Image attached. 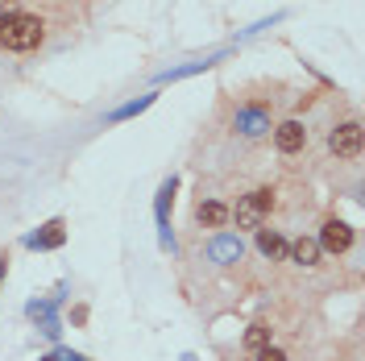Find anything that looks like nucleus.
Instances as JSON below:
<instances>
[{"label":"nucleus","mask_w":365,"mask_h":361,"mask_svg":"<svg viewBox=\"0 0 365 361\" xmlns=\"http://www.w3.org/2000/svg\"><path fill=\"white\" fill-rule=\"evenodd\" d=\"M42 333H46L50 340H58V333H63V324H58V315H46V320H42Z\"/></svg>","instance_id":"dca6fc26"},{"label":"nucleus","mask_w":365,"mask_h":361,"mask_svg":"<svg viewBox=\"0 0 365 361\" xmlns=\"http://www.w3.org/2000/svg\"><path fill=\"white\" fill-rule=\"evenodd\" d=\"M237 129H241L245 137H262V133H270V113L245 104V108H237Z\"/></svg>","instance_id":"1a4fd4ad"},{"label":"nucleus","mask_w":365,"mask_h":361,"mask_svg":"<svg viewBox=\"0 0 365 361\" xmlns=\"http://www.w3.org/2000/svg\"><path fill=\"white\" fill-rule=\"evenodd\" d=\"M63 245H67V220H63V216L46 220L38 233H29V237H25V249H63Z\"/></svg>","instance_id":"423d86ee"},{"label":"nucleus","mask_w":365,"mask_h":361,"mask_svg":"<svg viewBox=\"0 0 365 361\" xmlns=\"http://www.w3.org/2000/svg\"><path fill=\"white\" fill-rule=\"evenodd\" d=\"M319 253H344L349 245H353V229L344 224V220H324V229H319Z\"/></svg>","instance_id":"39448f33"},{"label":"nucleus","mask_w":365,"mask_h":361,"mask_svg":"<svg viewBox=\"0 0 365 361\" xmlns=\"http://www.w3.org/2000/svg\"><path fill=\"white\" fill-rule=\"evenodd\" d=\"M266 345H270V328L266 324H249V328H245V349H249V353H262Z\"/></svg>","instance_id":"2eb2a0df"},{"label":"nucleus","mask_w":365,"mask_h":361,"mask_svg":"<svg viewBox=\"0 0 365 361\" xmlns=\"http://www.w3.org/2000/svg\"><path fill=\"white\" fill-rule=\"evenodd\" d=\"M183 361H195V357H191V353H187V357H183Z\"/></svg>","instance_id":"412c9836"},{"label":"nucleus","mask_w":365,"mask_h":361,"mask_svg":"<svg viewBox=\"0 0 365 361\" xmlns=\"http://www.w3.org/2000/svg\"><path fill=\"white\" fill-rule=\"evenodd\" d=\"M38 361H54V353H50V357H38Z\"/></svg>","instance_id":"aec40b11"},{"label":"nucleus","mask_w":365,"mask_h":361,"mask_svg":"<svg viewBox=\"0 0 365 361\" xmlns=\"http://www.w3.org/2000/svg\"><path fill=\"white\" fill-rule=\"evenodd\" d=\"M46 25L38 21L33 13H0V46L13 54H29L42 46Z\"/></svg>","instance_id":"f257e3e1"},{"label":"nucleus","mask_w":365,"mask_h":361,"mask_svg":"<svg viewBox=\"0 0 365 361\" xmlns=\"http://www.w3.org/2000/svg\"><path fill=\"white\" fill-rule=\"evenodd\" d=\"M258 233V249H262V258H270V262H282L287 258V245L291 241L282 237L278 229H253Z\"/></svg>","instance_id":"9d476101"},{"label":"nucleus","mask_w":365,"mask_h":361,"mask_svg":"<svg viewBox=\"0 0 365 361\" xmlns=\"http://www.w3.org/2000/svg\"><path fill=\"white\" fill-rule=\"evenodd\" d=\"M258 361H287V353H282V349H274V345H266V349L258 353Z\"/></svg>","instance_id":"f3484780"},{"label":"nucleus","mask_w":365,"mask_h":361,"mask_svg":"<svg viewBox=\"0 0 365 361\" xmlns=\"http://www.w3.org/2000/svg\"><path fill=\"white\" fill-rule=\"evenodd\" d=\"M287 258H291V262H299V266H319V245H316V237L291 241V245H287Z\"/></svg>","instance_id":"f8f14e48"},{"label":"nucleus","mask_w":365,"mask_h":361,"mask_svg":"<svg viewBox=\"0 0 365 361\" xmlns=\"http://www.w3.org/2000/svg\"><path fill=\"white\" fill-rule=\"evenodd\" d=\"M241 253H245V245L237 233H220V237L208 241V258L220 266H233V262H241Z\"/></svg>","instance_id":"0eeeda50"},{"label":"nucleus","mask_w":365,"mask_h":361,"mask_svg":"<svg viewBox=\"0 0 365 361\" xmlns=\"http://www.w3.org/2000/svg\"><path fill=\"white\" fill-rule=\"evenodd\" d=\"M328 145H332V154L337 158H344V162H353V158H361V125L357 120H344V125H337L332 133H328Z\"/></svg>","instance_id":"7ed1b4c3"},{"label":"nucleus","mask_w":365,"mask_h":361,"mask_svg":"<svg viewBox=\"0 0 365 361\" xmlns=\"http://www.w3.org/2000/svg\"><path fill=\"white\" fill-rule=\"evenodd\" d=\"M274 145H278L282 154H299V150L307 145V129H303V120H282V125L274 129Z\"/></svg>","instance_id":"6e6552de"},{"label":"nucleus","mask_w":365,"mask_h":361,"mask_svg":"<svg viewBox=\"0 0 365 361\" xmlns=\"http://www.w3.org/2000/svg\"><path fill=\"white\" fill-rule=\"evenodd\" d=\"M224 50H216V54H208V58H199V63H187V67H174V71H162L158 75V83H174V79H187V75H199V71H208L212 63H216Z\"/></svg>","instance_id":"4468645a"},{"label":"nucleus","mask_w":365,"mask_h":361,"mask_svg":"<svg viewBox=\"0 0 365 361\" xmlns=\"http://www.w3.org/2000/svg\"><path fill=\"white\" fill-rule=\"evenodd\" d=\"M54 361H92V357H83V353H75V349H58Z\"/></svg>","instance_id":"a211bd4d"},{"label":"nucleus","mask_w":365,"mask_h":361,"mask_svg":"<svg viewBox=\"0 0 365 361\" xmlns=\"http://www.w3.org/2000/svg\"><path fill=\"white\" fill-rule=\"evenodd\" d=\"M195 220H199L203 229H224V224H228V204H220V199H199V204H195Z\"/></svg>","instance_id":"9b49d317"},{"label":"nucleus","mask_w":365,"mask_h":361,"mask_svg":"<svg viewBox=\"0 0 365 361\" xmlns=\"http://www.w3.org/2000/svg\"><path fill=\"white\" fill-rule=\"evenodd\" d=\"M174 192H179V174H171V179L158 187V199H154V216H158V229H162V249H174L171 220H166V212H171V204H174Z\"/></svg>","instance_id":"20e7f679"},{"label":"nucleus","mask_w":365,"mask_h":361,"mask_svg":"<svg viewBox=\"0 0 365 361\" xmlns=\"http://www.w3.org/2000/svg\"><path fill=\"white\" fill-rule=\"evenodd\" d=\"M154 100H158V92H146V96H137V100H129V104H121V108H112V113H108V125H117V120H129V117H142V113H146L149 104H154Z\"/></svg>","instance_id":"ddd939ff"},{"label":"nucleus","mask_w":365,"mask_h":361,"mask_svg":"<svg viewBox=\"0 0 365 361\" xmlns=\"http://www.w3.org/2000/svg\"><path fill=\"white\" fill-rule=\"evenodd\" d=\"M270 208H274V195L266 187H258V192H249L237 199V208H228V220L237 224V229H262L270 216Z\"/></svg>","instance_id":"f03ea898"},{"label":"nucleus","mask_w":365,"mask_h":361,"mask_svg":"<svg viewBox=\"0 0 365 361\" xmlns=\"http://www.w3.org/2000/svg\"><path fill=\"white\" fill-rule=\"evenodd\" d=\"M4 274H9V253H0V283H4Z\"/></svg>","instance_id":"6ab92c4d"}]
</instances>
